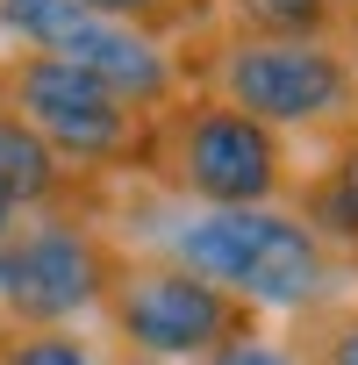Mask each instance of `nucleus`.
<instances>
[{
    "instance_id": "obj_1",
    "label": "nucleus",
    "mask_w": 358,
    "mask_h": 365,
    "mask_svg": "<svg viewBox=\"0 0 358 365\" xmlns=\"http://www.w3.org/2000/svg\"><path fill=\"white\" fill-rule=\"evenodd\" d=\"M172 265L201 272L258 315H322L337 301L344 258L287 208H179L158 237Z\"/></svg>"
},
{
    "instance_id": "obj_2",
    "label": "nucleus",
    "mask_w": 358,
    "mask_h": 365,
    "mask_svg": "<svg viewBox=\"0 0 358 365\" xmlns=\"http://www.w3.org/2000/svg\"><path fill=\"white\" fill-rule=\"evenodd\" d=\"M143 172L187 208H272L294 194V150L265 122L237 115L215 93H179L165 115H150Z\"/></svg>"
},
{
    "instance_id": "obj_3",
    "label": "nucleus",
    "mask_w": 358,
    "mask_h": 365,
    "mask_svg": "<svg viewBox=\"0 0 358 365\" xmlns=\"http://www.w3.org/2000/svg\"><path fill=\"white\" fill-rule=\"evenodd\" d=\"M187 86L230 101L272 136L344 129L358 115V65L337 43H265V36H201V65H179Z\"/></svg>"
},
{
    "instance_id": "obj_4",
    "label": "nucleus",
    "mask_w": 358,
    "mask_h": 365,
    "mask_svg": "<svg viewBox=\"0 0 358 365\" xmlns=\"http://www.w3.org/2000/svg\"><path fill=\"white\" fill-rule=\"evenodd\" d=\"M101 315H108L122 358H150V365H208L223 344L265 329L258 308H244L237 294L208 287L187 265H172L165 251H122Z\"/></svg>"
},
{
    "instance_id": "obj_5",
    "label": "nucleus",
    "mask_w": 358,
    "mask_h": 365,
    "mask_svg": "<svg viewBox=\"0 0 358 365\" xmlns=\"http://www.w3.org/2000/svg\"><path fill=\"white\" fill-rule=\"evenodd\" d=\"M0 108H15L79 179L143 172L150 115L129 108L115 86H101L93 72H79V65H65V58L8 51V58H0Z\"/></svg>"
},
{
    "instance_id": "obj_6",
    "label": "nucleus",
    "mask_w": 358,
    "mask_h": 365,
    "mask_svg": "<svg viewBox=\"0 0 358 365\" xmlns=\"http://www.w3.org/2000/svg\"><path fill=\"white\" fill-rule=\"evenodd\" d=\"M115 265L122 244L93 215H29L0 244V322L72 329L79 315H101Z\"/></svg>"
},
{
    "instance_id": "obj_7",
    "label": "nucleus",
    "mask_w": 358,
    "mask_h": 365,
    "mask_svg": "<svg viewBox=\"0 0 358 365\" xmlns=\"http://www.w3.org/2000/svg\"><path fill=\"white\" fill-rule=\"evenodd\" d=\"M0 36L15 51H44V58L93 72L101 86H115L143 115H165L187 93V72H179L172 43H158L129 22H108V15L79 8V0H0Z\"/></svg>"
},
{
    "instance_id": "obj_8",
    "label": "nucleus",
    "mask_w": 358,
    "mask_h": 365,
    "mask_svg": "<svg viewBox=\"0 0 358 365\" xmlns=\"http://www.w3.org/2000/svg\"><path fill=\"white\" fill-rule=\"evenodd\" d=\"M101 194V179H79L15 108H0V201H15L22 215H86Z\"/></svg>"
},
{
    "instance_id": "obj_9",
    "label": "nucleus",
    "mask_w": 358,
    "mask_h": 365,
    "mask_svg": "<svg viewBox=\"0 0 358 365\" xmlns=\"http://www.w3.org/2000/svg\"><path fill=\"white\" fill-rule=\"evenodd\" d=\"M294 215L344 258H358V129H344V143L322 158V172H308V187L294 201Z\"/></svg>"
},
{
    "instance_id": "obj_10",
    "label": "nucleus",
    "mask_w": 358,
    "mask_h": 365,
    "mask_svg": "<svg viewBox=\"0 0 358 365\" xmlns=\"http://www.w3.org/2000/svg\"><path fill=\"white\" fill-rule=\"evenodd\" d=\"M230 36H265V43H337V0H215Z\"/></svg>"
},
{
    "instance_id": "obj_11",
    "label": "nucleus",
    "mask_w": 358,
    "mask_h": 365,
    "mask_svg": "<svg viewBox=\"0 0 358 365\" xmlns=\"http://www.w3.org/2000/svg\"><path fill=\"white\" fill-rule=\"evenodd\" d=\"M0 365H122L79 329H22L0 322Z\"/></svg>"
},
{
    "instance_id": "obj_12",
    "label": "nucleus",
    "mask_w": 358,
    "mask_h": 365,
    "mask_svg": "<svg viewBox=\"0 0 358 365\" xmlns=\"http://www.w3.org/2000/svg\"><path fill=\"white\" fill-rule=\"evenodd\" d=\"M79 8H93V15H108V22H129V29H143V36L165 43V36L201 29L215 0H79Z\"/></svg>"
},
{
    "instance_id": "obj_13",
    "label": "nucleus",
    "mask_w": 358,
    "mask_h": 365,
    "mask_svg": "<svg viewBox=\"0 0 358 365\" xmlns=\"http://www.w3.org/2000/svg\"><path fill=\"white\" fill-rule=\"evenodd\" d=\"M294 351H301V365H358V308L308 315V336Z\"/></svg>"
},
{
    "instance_id": "obj_14",
    "label": "nucleus",
    "mask_w": 358,
    "mask_h": 365,
    "mask_svg": "<svg viewBox=\"0 0 358 365\" xmlns=\"http://www.w3.org/2000/svg\"><path fill=\"white\" fill-rule=\"evenodd\" d=\"M208 365H301V351L258 329V336H237V344H223V351H215Z\"/></svg>"
},
{
    "instance_id": "obj_15",
    "label": "nucleus",
    "mask_w": 358,
    "mask_h": 365,
    "mask_svg": "<svg viewBox=\"0 0 358 365\" xmlns=\"http://www.w3.org/2000/svg\"><path fill=\"white\" fill-rule=\"evenodd\" d=\"M337 51L358 65V8H344V22H337Z\"/></svg>"
},
{
    "instance_id": "obj_16",
    "label": "nucleus",
    "mask_w": 358,
    "mask_h": 365,
    "mask_svg": "<svg viewBox=\"0 0 358 365\" xmlns=\"http://www.w3.org/2000/svg\"><path fill=\"white\" fill-rule=\"evenodd\" d=\"M22 222H29V215H22V208H15V201H0V244H8V237H15V230H22Z\"/></svg>"
},
{
    "instance_id": "obj_17",
    "label": "nucleus",
    "mask_w": 358,
    "mask_h": 365,
    "mask_svg": "<svg viewBox=\"0 0 358 365\" xmlns=\"http://www.w3.org/2000/svg\"><path fill=\"white\" fill-rule=\"evenodd\" d=\"M344 8H358V0H337V15H344Z\"/></svg>"
},
{
    "instance_id": "obj_18",
    "label": "nucleus",
    "mask_w": 358,
    "mask_h": 365,
    "mask_svg": "<svg viewBox=\"0 0 358 365\" xmlns=\"http://www.w3.org/2000/svg\"><path fill=\"white\" fill-rule=\"evenodd\" d=\"M122 365H150V358H122Z\"/></svg>"
},
{
    "instance_id": "obj_19",
    "label": "nucleus",
    "mask_w": 358,
    "mask_h": 365,
    "mask_svg": "<svg viewBox=\"0 0 358 365\" xmlns=\"http://www.w3.org/2000/svg\"><path fill=\"white\" fill-rule=\"evenodd\" d=\"M351 129H358V115H351Z\"/></svg>"
}]
</instances>
